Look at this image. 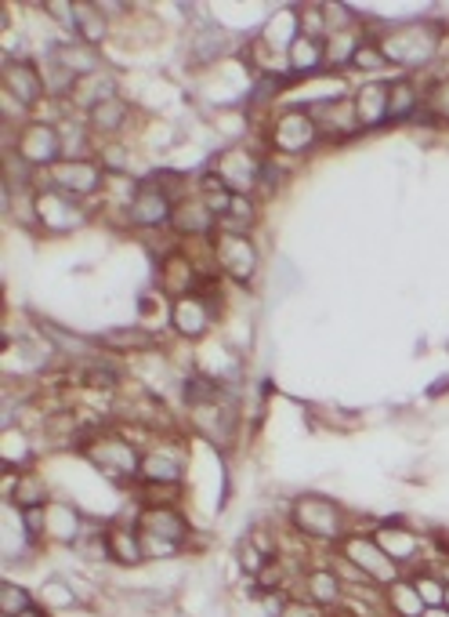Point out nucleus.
Here are the masks:
<instances>
[{
	"label": "nucleus",
	"instance_id": "1",
	"mask_svg": "<svg viewBox=\"0 0 449 617\" xmlns=\"http://www.w3.org/2000/svg\"><path fill=\"white\" fill-rule=\"evenodd\" d=\"M380 51L391 62V70L406 76H417L431 70L442 59L446 48V25L435 19H409V22H388L380 33Z\"/></svg>",
	"mask_w": 449,
	"mask_h": 617
},
{
	"label": "nucleus",
	"instance_id": "2",
	"mask_svg": "<svg viewBox=\"0 0 449 617\" xmlns=\"http://www.w3.org/2000/svg\"><path fill=\"white\" fill-rule=\"evenodd\" d=\"M286 523L305 545L330 548V553L352 534V512L320 491L297 494L294 502L286 505Z\"/></svg>",
	"mask_w": 449,
	"mask_h": 617
},
{
	"label": "nucleus",
	"instance_id": "3",
	"mask_svg": "<svg viewBox=\"0 0 449 617\" xmlns=\"http://www.w3.org/2000/svg\"><path fill=\"white\" fill-rule=\"evenodd\" d=\"M142 451L135 440H127L124 432L116 429H102L95 440L87 443V465L98 472L102 480L116 483V487H130L138 483V469H142Z\"/></svg>",
	"mask_w": 449,
	"mask_h": 617
},
{
	"label": "nucleus",
	"instance_id": "4",
	"mask_svg": "<svg viewBox=\"0 0 449 617\" xmlns=\"http://www.w3.org/2000/svg\"><path fill=\"white\" fill-rule=\"evenodd\" d=\"M320 142H323V131L305 106H286L269 116L265 146L272 156H283V161L286 156H309Z\"/></svg>",
	"mask_w": 449,
	"mask_h": 617
},
{
	"label": "nucleus",
	"instance_id": "5",
	"mask_svg": "<svg viewBox=\"0 0 449 617\" xmlns=\"http://www.w3.org/2000/svg\"><path fill=\"white\" fill-rule=\"evenodd\" d=\"M221 317V295H181L167 306V323L178 341H203L218 327Z\"/></svg>",
	"mask_w": 449,
	"mask_h": 617
},
{
	"label": "nucleus",
	"instance_id": "6",
	"mask_svg": "<svg viewBox=\"0 0 449 617\" xmlns=\"http://www.w3.org/2000/svg\"><path fill=\"white\" fill-rule=\"evenodd\" d=\"M215 266L221 272V280L250 287L258 280V269H261V251H258L254 236L215 233Z\"/></svg>",
	"mask_w": 449,
	"mask_h": 617
},
{
	"label": "nucleus",
	"instance_id": "7",
	"mask_svg": "<svg viewBox=\"0 0 449 617\" xmlns=\"http://www.w3.org/2000/svg\"><path fill=\"white\" fill-rule=\"evenodd\" d=\"M15 156H22L33 171L48 175L51 167L62 161V138H59V121H44V116H30L15 131Z\"/></svg>",
	"mask_w": 449,
	"mask_h": 617
},
{
	"label": "nucleus",
	"instance_id": "8",
	"mask_svg": "<svg viewBox=\"0 0 449 617\" xmlns=\"http://www.w3.org/2000/svg\"><path fill=\"white\" fill-rule=\"evenodd\" d=\"M337 556H345L352 567H359L369 582L374 585H380V588H388L391 582H399V577L406 574L399 563H395L385 548L377 545V537L374 534H359V531H352L345 542H341L337 548H334Z\"/></svg>",
	"mask_w": 449,
	"mask_h": 617
},
{
	"label": "nucleus",
	"instance_id": "9",
	"mask_svg": "<svg viewBox=\"0 0 449 617\" xmlns=\"http://www.w3.org/2000/svg\"><path fill=\"white\" fill-rule=\"evenodd\" d=\"M91 222V207L73 200V196H65L51 186L36 189V233L44 236H65V233H76L84 229Z\"/></svg>",
	"mask_w": 449,
	"mask_h": 617
},
{
	"label": "nucleus",
	"instance_id": "10",
	"mask_svg": "<svg viewBox=\"0 0 449 617\" xmlns=\"http://www.w3.org/2000/svg\"><path fill=\"white\" fill-rule=\"evenodd\" d=\"M105 178H109V175H105V167L98 161H59L44 175L41 186H51V189H59L65 196H73V200L91 204L95 196L102 200Z\"/></svg>",
	"mask_w": 449,
	"mask_h": 617
},
{
	"label": "nucleus",
	"instance_id": "11",
	"mask_svg": "<svg viewBox=\"0 0 449 617\" xmlns=\"http://www.w3.org/2000/svg\"><path fill=\"white\" fill-rule=\"evenodd\" d=\"M170 218H175V200L149 178H142L135 200L124 207V226L130 233H164L170 229Z\"/></svg>",
	"mask_w": 449,
	"mask_h": 617
},
{
	"label": "nucleus",
	"instance_id": "12",
	"mask_svg": "<svg viewBox=\"0 0 449 617\" xmlns=\"http://www.w3.org/2000/svg\"><path fill=\"white\" fill-rule=\"evenodd\" d=\"M0 95H8L25 113L41 110L44 102H51L41 65L30 59H4V70H0Z\"/></svg>",
	"mask_w": 449,
	"mask_h": 617
},
{
	"label": "nucleus",
	"instance_id": "13",
	"mask_svg": "<svg viewBox=\"0 0 449 617\" xmlns=\"http://www.w3.org/2000/svg\"><path fill=\"white\" fill-rule=\"evenodd\" d=\"M261 161H265V156L250 153L247 146L236 142V146H224L215 161H210V167H215V175L224 182V189L232 196H258Z\"/></svg>",
	"mask_w": 449,
	"mask_h": 617
},
{
	"label": "nucleus",
	"instance_id": "14",
	"mask_svg": "<svg viewBox=\"0 0 449 617\" xmlns=\"http://www.w3.org/2000/svg\"><path fill=\"white\" fill-rule=\"evenodd\" d=\"M377 537V545L385 548V553L399 563V567L406 574H414V567H428V563H420L425 559V534H417L414 527H406L403 520H385V523H377L374 531H369Z\"/></svg>",
	"mask_w": 449,
	"mask_h": 617
},
{
	"label": "nucleus",
	"instance_id": "15",
	"mask_svg": "<svg viewBox=\"0 0 449 617\" xmlns=\"http://www.w3.org/2000/svg\"><path fill=\"white\" fill-rule=\"evenodd\" d=\"M294 596H305L320 610L337 614L348 603V588H345V582H341V574L334 570V563L320 559V563H312V567L301 570V593H294Z\"/></svg>",
	"mask_w": 449,
	"mask_h": 617
},
{
	"label": "nucleus",
	"instance_id": "16",
	"mask_svg": "<svg viewBox=\"0 0 449 617\" xmlns=\"http://www.w3.org/2000/svg\"><path fill=\"white\" fill-rule=\"evenodd\" d=\"M305 110L312 113V121L320 124L323 138H330V142H348L355 135H363V124H359V113H355L352 95L309 102Z\"/></svg>",
	"mask_w": 449,
	"mask_h": 617
},
{
	"label": "nucleus",
	"instance_id": "17",
	"mask_svg": "<svg viewBox=\"0 0 449 617\" xmlns=\"http://www.w3.org/2000/svg\"><path fill=\"white\" fill-rule=\"evenodd\" d=\"M138 483H185V451L170 436H156L142 451Z\"/></svg>",
	"mask_w": 449,
	"mask_h": 617
},
{
	"label": "nucleus",
	"instance_id": "18",
	"mask_svg": "<svg viewBox=\"0 0 449 617\" xmlns=\"http://www.w3.org/2000/svg\"><path fill=\"white\" fill-rule=\"evenodd\" d=\"M135 527L142 534L153 537H167L181 548H189L192 542V523L185 516V508H164V505H138L135 512Z\"/></svg>",
	"mask_w": 449,
	"mask_h": 617
},
{
	"label": "nucleus",
	"instance_id": "19",
	"mask_svg": "<svg viewBox=\"0 0 449 617\" xmlns=\"http://www.w3.org/2000/svg\"><path fill=\"white\" fill-rule=\"evenodd\" d=\"M135 116H138L135 102L124 99V95H116V99L102 102V106L91 110L84 121H87L91 135H95L98 142H116V138H127V131H130V124H135Z\"/></svg>",
	"mask_w": 449,
	"mask_h": 617
},
{
	"label": "nucleus",
	"instance_id": "20",
	"mask_svg": "<svg viewBox=\"0 0 449 617\" xmlns=\"http://www.w3.org/2000/svg\"><path fill=\"white\" fill-rule=\"evenodd\" d=\"M121 95V76H116L109 65L91 76H81V81L73 84L70 99H65V110L76 113V116H87L95 106H102V102H109Z\"/></svg>",
	"mask_w": 449,
	"mask_h": 617
},
{
	"label": "nucleus",
	"instance_id": "21",
	"mask_svg": "<svg viewBox=\"0 0 449 617\" xmlns=\"http://www.w3.org/2000/svg\"><path fill=\"white\" fill-rule=\"evenodd\" d=\"M170 233L178 240H210L218 233V218L215 212L203 204V196H185L175 204V218H170Z\"/></svg>",
	"mask_w": 449,
	"mask_h": 617
},
{
	"label": "nucleus",
	"instance_id": "22",
	"mask_svg": "<svg viewBox=\"0 0 449 617\" xmlns=\"http://www.w3.org/2000/svg\"><path fill=\"white\" fill-rule=\"evenodd\" d=\"M95 341L113 357H149L164 346V335L149 331V327H109V331L95 335Z\"/></svg>",
	"mask_w": 449,
	"mask_h": 617
},
{
	"label": "nucleus",
	"instance_id": "23",
	"mask_svg": "<svg viewBox=\"0 0 449 617\" xmlns=\"http://www.w3.org/2000/svg\"><path fill=\"white\" fill-rule=\"evenodd\" d=\"M105 548H109V563L124 570L145 567V548H142V531L135 520H116L105 527Z\"/></svg>",
	"mask_w": 449,
	"mask_h": 617
},
{
	"label": "nucleus",
	"instance_id": "24",
	"mask_svg": "<svg viewBox=\"0 0 449 617\" xmlns=\"http://www.w3.org/2000/svg\"><path fill=\"white\" fill-rule=\"evenodd\" d=\"M87 516L73 502H62V497H51L48 502V542L62 548H76L84 537Z\"/></svg>",
	"mask_w": 449,
	"mask_h": 617
},
{
	"label": "nucleus",
	"instance_id": "25",
	"mask_svg": "<svg viewBox=\"0 0 449 617\" xmlns=\"http://www.w3.org/2000/svg\"><path fill=\"white\" fill-rule=\"evenodd\" d=\"M425 91L417 84V76H406V73H395L388 81V121L391 124H406L420 116L425 110Z\"/></svg>",
	"mask_w": 449,
	"mask_h": 617
},
{
	"label": "nucleus",
	"instance_id": "26",
	"mask_svg": "<svg viewBox=\"0 0 449 617\" xmlns=\"http://www.w3.org/2000/svg\"><path fill=\"white\" fill-rule=\"evenodd\" d=\"M326 73V41L301 33L286 51V76L290 81H312V76Z\"/></svg>",
	"mask_w": 449,
	"mask_h": 617
},
{
	"label": "nucleus",
	"instance_id": "27",
	"mask_svg": "<svg viewBox=\"0 0 449 617\" xmlns=\"http://www.w3.org/2000/svg\"><path fill=\"white\" fill-rule=\"evenodd\" d=\"M185 51H189L192 65H215L232 51V37L215 22H200L185 41Z\"/></svg>",
	"mask_w": 449,
	"mask_h": 617
},
{
	"label": "nucleus",
	"instance_id": "28",
	"mask_svg": "<svg viewBox=\"0 0 449 617\" xmlns=\"http://www.w3.org/2000/svg\"><path fill=\"white\" fill-rule=\"evenodd\" d=\"M355 113H359L363 131H380L388 121V81H363L352 91Z\"/></svg>",
	"mask_w": 449,
	"mask_h": 617
},
{
	"label": "nucleus",
	"instance_id": "29",
	"mask_svg": "<svg viewBox=\"0 0 449 617\" xmlns=\"http://www.w3.org/2000/svg\"><path fill=\"white\" fill-rule=\"evenodd\" d=\"M48 51L55 55V62L62 65L65 73L76 76V81L105 70V65H102V48H91L84 41H59V44H51Z\"/></svg>",
	"mask_w": 449,
	"mask_h": 617
},
{
	"label": "nucleus",
	"instance_id": "30",
	"mask_svg": "<svg viewBox=\"0 0 449 617\" xmlns=\"http://www.w3.org/2000/svg\"><path fill=\"white\" fill-rule=\"evenodd\" d=\"M51 502V491H48V480L41 476L36 469H22V472H11V487H8V505L15 512L25 508H41Z\"/></svg>",
	"mask_w": 449,
	"mask_h": 617
},
{
	"label": "nucleus",
	"instance_id": "31",
	"mask_svg": "<svg viewBox=\"0 0 449 617\" xmlns=\"http://www.w3.org/2000/svg\"><path fill=\"white\" fill-rule=\"evenodd\" d=\"M36 603L48 610V614H70V610H84L87 603L76 593V585L70 582V574H51L36 588Z\"/></svg>",
	"mask_w": 449,
	"mask_h": 617
},
{
	"label": "nucleus",
	"instance_id": "32",
	"mask_svg": "<svg viewBox=\"0 0 449 617\" xmlns=\"http://www.w3.org/2000/svg\"><path fill=\"white\" fill-rule=\"evenodd\" d=\"M369 41L363 22L355 25V30H341V33H330L326 37V73H345L352 70L355 55H359V48Z\"/></svg>",
	"mask_w": 449,
	"mask_h": 617
},
{
	"label": "nucleus",
	"instance_id": "33",
	"mask_svg": "<svg viewBox=\"0 0 449 617\" xmlns=\"http://www.w3.org/2000/svg\"><path fill=\"white\" fill-rule=\"evenodd\" d=\"M113 33V19L105 16L102 4L95 0H76V41H84L91 48H102Z\"/></svg>",
	"mask_w": 449,
	"mask_h": 617
},
{
	"label": "nucleus",
	"instance_id": "34",
	"mask_svg": "<svg viewBox=\"0 0 449 617\" xmlns=\"http://www.w3.org/2000/svg\"><path fill=\"white\" fill-rule=\"evenodd\" d=\"M425 610L428 607H425V599H420L414 577H409V574H403L399 582H391L385 588V614L388 617H420Z\"/></svg>",
	"mask_w": 449,
	"mask_h": 617
},
{
	"label": "nucleus",
	"instance_id": "35",
	"mask_svg": "<svg viewBox=\"0 0 449 617\" xmlns=\"http://www.w3.org/2000/svg\"><path fill=\"white\" fill-rule=\"evenodd\" d=\"M258 226V196H232L229 212L218 222V233H254Z\"/></svg>",
	"mask_w": 449,
	"mask_h": 617
},
{
	"label": "nucleus",
	"instance_id": "36",
	"mask_svg": "<svg viewBox=\"0 0 449 617\" xmlns=\"http://www.w3.org/2000/svg\"><path fill=\"white\" fill-rule=\"evenodd\" d=\"M409 577H414V585H417L420 599H425V607H442V603H446V577L435 570V563L414 570Z\"/></svg>",
	"mask_w": 449,
	"mask_h": 617
},
{
	"label": "nucleus",
	"instance_id": "37",
	"mask_svg": "<svg viewBox=\"0 0 449 617\" xmlns=\"http://www.w3.org/2000/svg\"><path fill=\"white\" fill-rule=\"evenodd\" d=\"M352 70L363 73L366 81H380V76H385V73L391 70V62L385 59V51H380L377 41H366V44L359 48V55H355Z\"/></svg>",
	"mask_w": 449,
	"mask_h": 617
},
{
	"label": "nucleus",
	"instance_id": "38",
	"mask_svg": "<svg viewBox=\"0 0 449 617\" xmlns=\"http://www.w3.org/2000/svg\"><path fill=\"white\" fill-rule=\"evenodd\" d=\"M33 603H36V593H30L25 585L11 582V577L0 582V617H15L22 610H30Z\"/></svg>",
	"mask_w": 449,
	"mask_h": 617
},
{
	"label": "nucleus",
	"instance_id": "39",
	"mask_svg": "<svg viewBox=\"0 0 449 617\" xmlns=\"http://www.w3.org/2000/svg\"><path fill=\"white\" fill-rule=\"evenodd\" d=\"M425 110L431 113L435 124H449V73L435 76L425 91Z\"/></svg>",
	"mask_w": 449,
	"mask_h": 617
},
{
	"label": "nucleus",
	"instance_id": "40",
	"mask_svg": "<svg viewBox=\"0 0 449 617\" xmlns=\"http://www.w3.org/2000/svg\"><path fill=\"white\" fill-rule=\"evenodd\" d=\"M41 16L48 22H55L62 33H70L73 41H76V0H44Z\"/></svg>",
	"mask_w": 449,
	"mask_h": 617
},
{
	"label": "nucleus",
	"instance_id": "41",
	"mask_svg": "<svg viewBox=\"0 0 449 617\" xmlns=\"http://www.w3.org/2000/svg\"><path fill=\"white\" fill-rule=\"evenodd\" d=\"M297 25H301V33H305V37L326 41V37H330L326 4H297Z\"/></svg>",
	"mask_w": 449,
	"mask_h": 617
},
{
	"label": "nucleus",
	"instance_id": "42",
	"mask_svg": "<svg viewBox=\"0 0 449 617\" xmlns=\"http://www.w3.org/2000/svg\"><path fill=\"white\" fill-rule=\"evenodd\" d=\"M236 559H240V570H243L247 582H258V574L272 563V559H269L265 553H261V548H258L254 542H250V537H243L240 548H236Z\"/></svg>",
	"mask_w": 449,
	"mask_h": 617
},
{
	"label": "nucleus",
	"instance_id": "43",
	"mask_svg": "<svg viewBox=\"0 0 449 617\" xmlns=\"http://www.w3.org/2000/svg\"><path fill=\"white\" fill-rule=\"evenodd\" d=\"M280 617H330V614L315 607L312 599L290 593V596H286V603H283V614H280Z\"/></svg>",
	"mask_w": 449,
	"mask_h": 617
},
{
	"label": "nucleus",
	"instance_id": "44",
	"mask_svg": "<svg viewBox=\"0 0 449 617\" xmlns=\"http://www.w3.org/2000/svg\"><path fill=\"white\" fill-rule=\"evenodd\" d=\"M15 617H51L44 607H41V603H33V607L30 610H22V614H15Z\"/></svg>",
	"mask_w": 449,
	"mask_h": 617
},
{
	"label": "nucleus",
	"instance_id": "45",
	"mask_svg": "<svg viewBox=\"0 0 449 617\" xmlns=\"http://www.w3.org/2000/svg\"><path fill=\"white\" fill-rule=\"evenodd\" d=\"M420 617H449V610H446V607H428Z\"/></svg>",
	"mask_w": 449,
	"mask_h": 617
},
{
	"label": "nucleus",
	"instance_id": "46",
	"mask_svg": "<svg viewBox=\"0 0 449 617\" xmlns=\"http://www.w3.org/2000/svg\"><path fill=\"white\" fill-rule=\"evenodd\" d=\"M442 607L449 610V585H446V603H442Z\"/></svg>",
	"mask_w": 449,
	"mask_h": 617
}]
</instances>
